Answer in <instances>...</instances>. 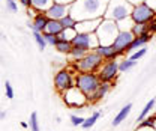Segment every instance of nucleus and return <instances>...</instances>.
Here are the masks:
<instances>
[{
  "mask_svg": "<svg viewBox=\"0 0 156 131\" xmlns=\"http://www.w3.org/2000/svg\"><path fill=\"white\" fill-rule=\"evenodd\" d=\"M108 2L110 0H75L71 5L69 14L77 21L104 18Z\"/></svg>",
  "mask_w": 156,
  "mask_h": 131,
  "instance_id": "f257e3e1",
  "label": "nucleus"
},
{
  "mask_svg": "<svg viewBox=\"0 0 156 131\" xmlns=\"http://www.w3.org/2000/svg\"><path fill=\"white\" fill-rule=\"evenodd\" d=\"M132 9H134V5H131L128 0H110L107 5L104 18L113 20V21L129 18L132 14Z\"/></svg>",
  "mask_w": 156,
  "mask_h": 131,
  "instance_id": "f03ea898",
  "label": "nucleus"
},
{
  "mask_svg": "<svg viewBox=\"0 0 156 131\" xmlns=\"http://www.w3.org/2000/svg\"><path fill=\"white\" fill-rule=\"evenodd\" d=\"M119 26H117V21L108 18H102L101 24L98 26L96 29V36L99 41V45H113L116 36L119 35Z\"/></svg>",
  "mask_w": 156,
  "mask_h": 131,
  "instance_id": "7ed1b4c3",
  "label": "nucleus"
},
{
  "mask_svg": "<svg viewBox=\"0 0 156 131\" xmlns=\"http://www.w3.org/2000/svg\"><path fill=\"white\" fill-rule=\"evenodd\" d=\"M75 86L87 95L89 99H92L101 86V78L95 73H78L75 77Z\"/></svg>",
  "mask_w": 156,
  "mask_h": 131,
  "instance_id": "20e7f679",
  "label": "nucleus"
},
{
  "mask_svg": "<svg viewBox=\"0 0 156 131\" xmlns=\"http://www.w3.org/2000/svg\"><path fill=\"white\" fill-rule=\"evenodd\" d=\"M102 56H99L96 51H89L83 59L75 62L74 68L78 73H96L102 65Z\"/></svg>",
  "mask_w": 156,
  "mask_h": 131,
  "instance_id": "39448f33",
  "label": "nucleus"
},
{
  "mask_svg": "<svg viewBox=\"0 0 156 131\" xmlns=\"http://www.w3.org/2000/svg\"><path fill=\"white\" fill-rule=\"evenodd\" d=\"M156 15V11L150 6L147 5L146 2L143 3H138L134 6L132 9V14H131V18L135 24H144V23H150L152 20L155 18Z\"/></svg>",
  "mask_w": 156,
  "mask_h": 131,
  "instance_id": "423d86ee",
  "label": "nucleus"
},
{
  "mask_svg": "<svg viewBox=\"0 0 156 131\" xmlns=\"http://www.w3.org/2000/svg\"><path fill=\"white\" fill-rule=\"evenodd\" d=\"M63 99H65V103L69 106V107H83V106H86L87 104V101H89V98H87V95L84 94L80 88L77 86H72V88H69L68 91H65L63 92Z\"/></svg>",
  "mask_w": 156,
  "mask_h": 131,
  "instance_id": "0eeeda50",
  "label": "nucleus"
},
{
  "mask_svg": "<svg viewBox=\"0 0 156 131\" xmlns=\"http://www.w3.org/2000/svg\"><path fill=\"white\" fill-rule=\"evenodd\" d=\"M134 38H135V35L132 33V30H120L119 32V35L113 42V48L116 50V53L119 56L129 51V47H131Z\"/></svg>",
  "mask_w": 156,
  "mask_h": 131,
  "instance_id": "6e6552de",
  "label": "nucleus"
},
{
  "mask_svg": "<svg viewBox=\"0 0 156 131\" xmlns=\"http://www.w3.org/2000/svg\"><path fill=\"white\" fill-rule=\"evenodd\" d=\"M72 45L83 48L86 51H93L99 47V41H98L96 33H78L72 39Z\"/></svg>",
  "mask_w": 156,
  "mask_h": 131,
  "instance_id": "1a4fd4ad",
  "label": "nucleus"
},
{
  "mask_svg": "<svg viewBox=\"0 0 156 131\" xmlns=\"http://www.w3.org/2000/svg\"><path fill=\"white\" fill-rule=\"evenodd\" d=\"M119 73L120 71H119V62L117 60H105L101 65V68L98 69V75H99L101 81H108V83L116 80Z\"/></svg>",
  "mask_w": 156,
  "mask_h": 131,
  "instance_id": "9d476101",
  "label": "nucleus"
},
{
  "mask_svg": "<svg viewBox=\"0 0 156 131\" xmlns=\"http://www.w3.org/2000/svg\"><path fill=\"white\" fill-rule=\"evenodd\" d=\"M54 86H56V89L58 92H62V94L65 91H68L69 88L75 86V78L72 77V73L68 71V69L57 71L56 75H54Z\"/></svg>",
  "mask_w": 156,
  "mask_h": 131,
  "instance_id": "9b49d317",
  "label": "nucleus"
},
{
  "mask_svg": "<svg viewBox=\"0 0 156 131\" xmlns=\"http://www.w3.org/2000/svg\"><path fill=\"white\" fill-rule=\"evenodd\" d=\"M69 9H71V5H65V3H60V2H54L48 11L45 12V15L50 20H62L63 17H66L69 14Z\"/></svg>",
  "mask_w": 156,
  "mask_h": 131,
  "instance_id": "f8f14e48",
  "label": "nucleus"
},
{
  "mask_svg": "<svg viewBox=\"0 0 156 131\" xmlns=\"http://www.w3.org/2000/svg\"><path fill=\"white\" fill-rule=\"evenodd\" d=\"M102 18L96 20H83V21H77L75 29L78 33H95L98 29V26L101 24Z\"/></svg>",
  "mask_w": 156,
  "mask_h": 131,
  "instance_id": "ddd939ff",
  "label": "nucleus"
},
{
  "mask_svg": "<svg viewBox=\"0 0 156 131\" xmlns=\"http://www.w3.org/2000/svg\"><path fill=\"white\" fill-rule=\"evenodd\" d=\"M48 17L45 15V12H38L33 18V23H29V27L33 30V32H41L44 33L45 32V27L48 24Z\"/></svg>",
  "mask_w": 156,
  "mask_h": 131,
  "instance_id": "4468645a",
  "label": "nucleus"
},
{
  "mask_svg": "<svg viewBox=\"0 0 156 131\" xmlns=\"http://www.w3.org/2000/svg\"><path fill=\"white\" fill-rule=\"evenodd\" d=\"M95 51L99 56H102L104 60H116L117 56H119L116 53V50L113 48V45H99Z\"/></svg>",
  "mask_w": 156,
  "mask_h": 131,
  "instance_id": "2eb2a0df",
  "label": "nucleus"
},
{
  "mask_svg": "<svg viewBox=\"0 0 156 131\" xmlns=\"http://www.w3.org/2000/svg\"><path fill=\"white\" fill-rule=\"evenodd\" d=\"M54 3V0H32L30 8L35 12H47L48 8Z\"/></svg>",
  "mask_w": 156,
  "mask_h": 131,
  "instance_id": "dca6fc26",
  "label": "nucleus"
},
{
  "mask_svg": "<svg viewBox=\"0 0 156 131\" xmlns=\"http://www.w3.org/2000/svg\"><path fill=\"white\" fill-rule=\"evenodd\" d=\"M150 38H152V33H144V35H141V36H135L134 41H132V44H131V47H129V51L138 50V48L144 47V45L150 41Z\"/></svg>",
  "mask_w": 156,
  "mask_h": 131,
  "instance_id": "f3484780",
  "label": "nucleus"
},
{
  "mask_svg": "<svg viewBox=\"0 0 156 131\" xmlns=\"http://www.w3.org/2000/svg\"><path fill=\"white\" fill-rule=\"evenodd\" d=\"M63 30V26L60 23V20H48V24L45 27L47 33H53V35H60Z\"/></svg>",
  "mask_w": 156,
  "mask_h": 131,
  "instance_id": "a211bd4d",
  "label": "nucleus"
},
{
  "mask_svg": "<svg viewBox=\"0 0 156 131\" xmlns=\"http://www.w3.org/2000/svg\"><path fill=\"white\" fill-rule=\"evenodd\" d=\"M131 110H132V104H126L120 112H119V114H117L116 118H114V121H113V125L114 127H117V125H120L126 118H128V114L131 113Z\"/></svg>",
  "mask_w": 156,
  "mask_h": 131,
  "instance_id": "6ab92c4d",
  "label": "nucleus"
},
{
  "mask_svg": "<svg viewBox=\"0 0 156 131\" xmlns=\"http://www.w3.org/2000/svg\"><path fill=\"white\" fill-rule=\"evenodd\" d=\"M54 47H56V50H57L58 53H63V54H69L74 45H72V42H71V41H66V39H58L57 44H56Z\"/></svg>",
  "mask_w": 156,
  "mask_h": 131,
  "instance_id": "aec40b11",
  "label": "nucleus"
},
{
  "mask_svg": "<svg viewBox=\"0 0 156 131\" xmlns=\"http://www.w3.org/2000/svg\"><path fill=\"white\" fill-rule=\"evenodd\" d=\"M110 86H111V83H108V81H101V86L98 88L96 94L93 95V98H92V101H96V99H101L104 95L107 94L108 91H110Z\"/></svg>",
  "mask_w": 156,
  "mask_h": 131,
  "instance_id": "412c9836",
  "label": "nucleus"
},
{
  "mask_svg": "<svg viewBox=\"0 0 156 131\" xmlns=\"http://www.w3.org/2000/svg\"><path fill=\"white\" fill-rule=\"evenodd\" d=\"M155 103H156V96L153 98V99H150V101H149V103H147V104L144 106V109L141 110V113H140V116H138V119H136L138 122H141L143 119H146V118H147V116L150 114V112H152V109L155 107Z\"/></svg>",
  "mask_w": 156,
  "mask_h": 131,
  "instance_id": "4be33fe9",
  "label": "nucleus"
},
{
  "mask_svg": "<svg viewBox=\"0 0 156 131\" xmlns=\"http://www.w3.org/2000/svg\"><path fill=\"white\" fill-rule=\"evenodd\" d=\"M132 33H134L135 36H141V35H144V33H150L149 23H144V24H134Z\"/></svg>",
  "mask_w": 156,
  "mask_h": 131,
  "instance_id": "5701e85b",
  "label": "nucleus"
},
{
  "mask_svg": "<svg viewBox=\"0 0 156 131\" xmlns=\"http://www.w3.org/2000/svg\"><path fill=\"white\" fill-rule=\"evenodd\" d=\"M77 35H78L77 29H75V27H72V29H63V30H62V33L58 35V38H60V39H66V41H71V42H72V39L77 36Z\"/></svg>",
  "mask_w": 156,
  "mask_h": 131,
  "instance_id": "b1692460",
  "label": "nucleus"
},
{
  "mask_svg": "<svg viewBox=\"0 0 156 131\" xmlns=\"http://www.w3.org/2000/svg\"><path fill=\"white\" fill-rule=\"evenodd\" d=\"M99 116H101V113H99V112H95L93 114H92V116H90V118H87V119L84 121V124H83L81 127H83L84 130H90V128H92V127L96 124V121L99 119Z\"/></svg>",
  "mask_w": 156,
  "mask_h": 131,
  "instance_id": "393cba45",
  "label": "nucleus"
},
{
  "mask_svg": "<svg viewBox=\"0 0 156 131\" xmlns=\"http://www.w3.org/2000/svg\"><path fill=\"white\" fill-rule=\"evenodd\" d=\"M60 23H62L63 29H72V27H75V24H77V20L74 18L71 14H68L66 17H63V18L60 20Z\"/></svg>",
  "mask_w": 156,
  "mask_h": 131,
  "instance_id": "a878e982",
  "label": "nucleus"
},
{
  "mask_svg": "<svg viewBox=\"0 0 156 131\" xmlns=\"http://www.w3.org/2000/svg\"><path fill=\"white\" fill-rule=\"evenodd\" d=\"M134 21L132 18L129 17V18H125V20H120V21H117V26H119V30H132V27H134Z\"/></svg>",
  "mask_w": 156,
  "mask_h": 131,
  "instance_id": "bb28decb",
  "label": "nucleus"
},
{
  "mask_svg": "<svg viewBox=\"0 0 156 131\" xmlns=\"http://www.w3.org/2000/svg\"><path fill=\"white\" fill-rule=\"evenodd\" d=\"M135 63H136V60H132V59L122 60V62L119 63V71H120V73H126V71H129L131 68H134Z\"/></svg>",
  "mask_w": 156,
  "mask_h": 131,
  "instance_id": "cd10ccee",
  "label": "nucleus"
},
{
  "mask_svg": "<svg viewBox=\"0 0 156 131\" xmlns=\"http://www.w3.org/2000/svg\"><path fill=\"white\" fill-rule=\"evenodd\" d=\"M156 125V116H147L146 119H143L140 122V128H155Z\"/></svg>",
  "mask_w": 156,
  "mask_h": 131,
  "instance_id": "c85d7f7f",
  "label": "nucleus"
},
{
  "mask_svg": "<svg viewBox=\"0 0 156 131\" xmlns=\"http://www.w3.org/2000/svg\"><path fill=\"white\" fill-rule=\"evenodd\" d=\"M89 51H86V50H83V48H78V47H72V50H71V57L77 62V60H80V59H83V57L86 56Z\"/></svg>",
  "mask_w": 156,
  "mask_h": 131,
  "instance_id": "c756f323",
  "label": "nucleus"
},
{
  "mask_svg": "<svg viewBox=\"0 0 156 131\" xmlns=\"http://www.w3.org/2000/svg\"><path fill=\"white\" fill-rule=\"evenodd\" d=\"M33 38H35V41H36V44H38L39 50H41V51L45 50V47H47V41H45L44 35H42L41 32H33Z\"/></svg>",
  "mask_w": 156,
  "mask_h": 131,
  "instance_id": "7c9ffc66",
  "label": "nucleus"
},
{
  "mask_svg": "<svg viewBox=\"0 0 156 131\" xmlns=\"http://www.w3.org/2000/svg\"><path fill=\"white\" fill-rule=\"evenodd\" d=\"M30 130L41 131V128H39V121H38V113L36 112H33L30 114Z\"/></svg>",
  "mask_w": 156,
  "mask_h": 131,
  "instance_id": "2f4dec72",
  "label": "nucleus"
},
{
  "mask_svg": "<svg viewBox=\"0 0 156 131\" xmlns=\"http://www.w3.org/2000/svg\"><path fill=\"white\" fill-rule=\"evenodd\" d=\"M44 38H45V41H47V45H56L57 44V41L60 39L58 35H53V33H47V32H44L42 33Z\"/></svg>",
  "mask_w": 156,
  "mask_h": 131,
  "instance_id": "473e14b6",
  "label": "nucleus"
},
{
  "mask_svg": "<svg viewBox=\"0 0 156 131\" xmlns=\"http://www.w3.org/2000/svg\"><path fill=\"white\" fill-rule=\"evenodd\" d=\"M84 118L83 116H77V114H72L71 116V124L74 125V127H78V125H83L84 124Z\"/></svg>",
  "mask_w": 156,
  "mask_h": 131,
  "instance_id": "72a5a7b5",
  "label": "nucleus"
},
{
  "mask_svg": "<svg viewBox=\"0 0 156 131\" xmlns=\"http://www.w3.org/2000/svg\"><path fill=\"white\" fill-rule=\"evenodd\" d=\"M146 53H147V50H146L144 47H141L140 50H136L135 53H132V54H131V57H129V59H132V60H138V59H141V57L144 56Z\"/></svg>",
  "mask_w": 156,
  "mask_h": 131,
  "instance_id": "f704fd0d",
  "label": "nucleus"
},
{
  "mask_svg": "<svg viewBox=\"0 0 156 131\" xmlns=\"http://www.w3.org/2000/svg\"><path fill=\"white\" fill-rule=\"evenodd\" d=\"M6 6L11 12H17L18 11V6H17V2L15 0H6Z\"/></svg>",
  "mask_w": 156,
  "mask_h": 131,
  "instance_id": "c9c22d12",
  "label": "nucleus"
},
{
  "mask_svg": "<svg viewBox=\"0 0 156 131\" xmlns=\"http://www.w3.org/2000/svg\"><path fill=\"white\" fill-rule=\"evenodd\" d=\"M5 89H6V96H8L9 99H12V98H14V89H12V86H11L9 81L5 83Z\"/></svg>",
  "mask_w": 156,
  "mask_h": 131,
  "instance_id": "e433bc0d",
  "label": "nucleus"
},
{
  "mask_svg": "<svg viewBox=\"0 0 156 131\" xmlns=\"http://www.w3.org/2000/svg\"><path fill=\"white\" fill-rule=\"evenodd\" d=\"M149 29H150V33H155L156 32V15H155V18L149 23Z\"/></svg>",
  "mask_w": 156,
  "mask_h": 131,
  "instance_id": "4c0bfd02",
  "label": "nucleus"
},
{
  "mask_svg": "<svg viewBox=\"0 0 156 131\" xmlns=\"http://www.w3.org/2000/svg\"><path fill=\"white\" fill-rule=\"evenodd\" d=\"M146 3H147V5H150V6L156 11V0H146Z\"/></svg>",
  "mask_w": 156,
  "mask_h": 131,
  "instance_id": "58836bf2",
  "label": "nucleus"
},
{
  "mask_svg": "<svg viewBox=\"0 0 156 131\" xmlns=\"http://www.w3.org/2000/svg\"><path fill=\"white\" fill-rule=\"evenodd\" d=\"M54 2H60V3H65V5H72L75 0H54Z\"/></svg>",
  "mask_w": 156,
  "mask_h": 131,
  "instance_id": "ea45409f",
  "label": "nucleus"
},
{
  "mask_svg": "<svg viewBox=\"0 0 156 131\" xmlns=\"http://www.w3.org/2000/svg\"><path fill=\"white\" fill-rule=\"evenodd\" d=\"M20 2H21V5H24V6H27V8L32 5V0H20Z\"/></svg>",
  "mask_w": 156,
  "mask_h": 131,
  "instance_id": "a19ab883",
  "label": "nucleus"
},
{
  "mask_svg": "<svg viewBox=\"0 0 156 131\" xmlns=\"http://www.w3.org/2000/svg\"><path fill=\"white\" fill-rule=\"evenodd\" d=\"M128 2H129L131 5H134V6H135V5H138V3H143V2H146V0H128Z\"/></svg>",
  "mask_w": 156,
  "mask_h": 131,
  "instance_id": "79ce46f5",
  "label": "nucleus"
},
{
  "mask_svg": "<svg viewBox=\"0 0 156 131\" xmlns=\"http://www.w3.org/2000/svg\"><path fill=\"white\" fill-rule=\"evenodd\" d=\"M21 127H23V128H27L29 124H27V122H21Z\"/></svg>",
  "mask_w": 156,
  "mask_h": 131,
  "instance_id": "37998d69",
  "label": "nucleus"
},
{
  "mask_svg": "<svg viewBox=\"0 0 156 131\" xmlns=\"http://www.w3.org/2000/svg\"><path fill=\"white\" fill-rule=\"evenodd\" d=\"M5 116H6V114H5V112H2V113H0V119H3Z\"/></svg>",
  "mask_w": 156,
  "mask_h": 131,
  "instance_id": "c03bdc74",
  "label": "nucleus"
},
{
  "mask_svg": "<svg viewBox=\"0 0 156 131\" xmlns=\"http://www.w3.org/2000/svg\"><path fill=\"white\" fill-rule=\"evenodd\" d=\"M155 127H156V125H155Z\"/></svg>",
  "mask_w": 156,
  "mask_h": 131,
  "instance_id": "a18cd8bd",
  "label": "nucleus"
}]
</instances>
